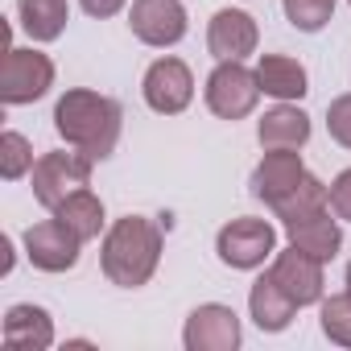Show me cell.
I'll return each instance as SVG.
<instances>
[{
    "mask_svg": "<svg viewBox=\"0 0 351 351\" xmlns=\"http://www.w3.org/2000/svg\"><path fill=\"white\" fill-rule=\"evenodd\" d=\"M215 252H219V261H223L228 269H240V273L261 269V265L277 252V228H273L269 219L240 215V219H232V223L219 228Z\"/></svg>",
    "mask_w": 351,
    "mask_h": 351,
    "instance_id": "5",
    "label": "cell"
},
{
    "mask_svg": "<svg viewBox=\"0 0 351 351\" xmlns=\"http://www.w3.org/2000/svg\"><path fill=\"white\" fill-rule=\"evenodd\" d=\"M91 157L79 153V149H54V153H42L34 173H29V182H34V199L54 211L58 203H66L75 191H87L91 186Z\"/></svg>",
    "mask_w": 351,
    "mask_h": 351,
    "instance_id": "3",
    "label": "cell"
},
{
    "mask_svg": "<svg viewBox=\"0 0 351 351\" xmlns=\"http://www.w3.org/2000/svg\"><path fill=\"white\" fill-rule=\"evenodd\" d=\"M347 5H351V0H347Z\"/></svg>",
    "mask_w": 351,
    "mask_h": 351,
    "instance_id": "29",
    "label": "cell"
},
{
    "mask_svg": "<svg viewBox=\"0 0 351 351\" xmlns=\"http://www.w3.org/2000/svg\"><path fill=\"white\" fill-rule=\"evenodd\" d=\"M141 95L157 116H178L195 99V75H191V66L182 58L165 54V58L149 62V71L141 79Z\"/></svg>",
    "mask_w": 351,
    "mask_h": 351,
    "instance_id": "7",
    "label": "cell"
},
{
    "mask_svg": "<svg viewBox=\"0 0 351 351\" xmlns=\"http://www.w3.org/2000/svg\"><path fill=\"white\" fill-rule=\"evenodd\" d=\"M281 228H285V236H289L293 248H302L306 256H314L322 265H330L339 256V248H343V228H339V215L330 207H318L310 215H298V219H289Z\"/></svg>",
    "mask_w": 351,
    "mask_h": 351,
    "instance_id": "14",
    "label": "cell"
},
{
    "mask_svg": "<svg viewBox=\"0 0 351 351\" xmlns=\"http://www.w3.org/2000/svg\"><path fill=\"white\" fill-rule=\"evenodd\" d=\"M318 207H330V186H326V182H318L314 173H306L302 186H298L285 203H277V207H273V215H277L281 223H289V219L310 215V211H318Z\"/></svg>",
    "mask_w": 351,
    "mask_h": 351,
    "instance_id": "21",
    "label": "cell"
},
{
    "mask_svg": "<svg viewBox=\"0 0 351 351\" xmlns=\"http://www.w3.org/2000/svg\"><path fill=\"white\" fill-rule=\"evenodd\" d=\"M34 145H29V136H21V132H0V178L5 182H21L25 173H34Z\"/></svg>",
    "mask_w": 351,
    "mask_h": 351,
    "instance_id": "23",
    "label": "cell"
},
{
    "mask_svg": "<svg viewBox=\"0 0 351 351\" xmlns=\"http://www.w3.org/2000/svg\"><path fill=\"white\" fill-rule=\"evenodd\" d=\"M347 293H351V261H347Z\"/></svg>",
    "mask_w": 351,
    "mask_h": 351,
    "instance_id": "28",
    "label": "cell"
},
{
    "mask_svg": "<svg viewBox=\"0 0 351 351\" xmlns=\"http://www.w3.org/2000/svg\"><path fill=\"white\" fill-rule=\"evenodd\" d=\"M269 273H273V281L298 302V310L302 306H318L322 298H326V277H322V261H314V256H306L302 248H285V252H273V265H269Z\"/></svg>",
    "mask_w": 351,
    "mask_h": 351,
    "instance_id": "12",
    "label": "cell"
},
{
    "mask_svg": "<svg viewBox=\"0 0 351 351\" xmlns=\"http://www.w3.org/2000/svg\"><path fill=\"white\" fill-rule=\"evenodd\" d=\"M0 339H5V347H13V351H46V347H54V318H50L46 306L17 302L5 314Z\"/></svg>",
    "mask_w": 351,
    "mask_h": 351,
    "instance_id": "15",
    "label": "cell"
},
{
    "mask_svg": "<svg viewBox=\"0 0 351 351\" xmlns=\"http://www.w3.org/2000/svg\"><path fill=\"white\" fill-rule=\"evenodd\" d=\"M50 215H58L83 244H87V240H99V232H104V223H108V219H104V199L91 195V191H75V195H71L66 203H58Z\"/></svg>",
    "mask_w": 351,
    "mask_h": 351,
    "instance_id": "20",
    "label": "cell"
},
{
    "mask_svg": "<svg viewBox=\"0 0 351 351\" xmlns=\"http://www.w3.org/2000/svg\"><path fill=\"white\" fill-rule=\"evenodd\" d=\"M128 29L136 42L153 50H169L186 38V5L182 0H132Z\"/></svg>",
    "mask_w": 351,
    "mask_h": 351,
    "instance_id": "8",
    "label": "cell"
},
{
    "mask_svg": "<svg viewBox=\"0 0 351 351\" xmlns=\"http://www.w3.org/2000/svg\"><path fill=\"white\" fill-rule=\"evenodd\" d=\"M261 46V29L256 17H248L244 9H219L207 25V50L215 62H244L248 54H256Z\"/></svg>",
    "mask_w": 351,
    "mask_h": 351,
    "instance_id": "13",
    "label": "cell"
},
{
    "mask_svg": "<svg viewBox=\"0 0 351 351\" xmlns=\"http://www.w3.org/2000/svg\"><path fill=\"white\" fill-rule=\"evenodd\" d=\"M330 211H335L343 223H351V169H343L339 178L330 182Z\"/></svg>",
    "mask_w": 351,
    "mask_h": 351,
    "instance_id": "26",
    "label": "cell"
},
{
    "mask_svg": "<svg viewBox=\"0 0 351 351\" xmlns=\"http://www.w3.org/2000/svg\"><path fill=\"white\" fill-rule=\"evenodd\" d=\"M21 240H25V256H29V265L42 269V273H66V269L79 265V252H83V240H79L58 215L34 223Z\"/></svg>",
    "mask_w": 351,
    "mask_h": 351,
    "instance_id": "9",
    "label": "cell"
},
{
    "mask_svg": "<svg viewBox=\"0 0 351 351\" xmlns=\"http://www.w3.org/2000/svg\"><path fill=\"white\" fill-rule=\"evenodd\" d=\"M318 326L335 347H351V293H330L318 302Z\"/></svg>",
    "mask_w": 351,
    "mask_h": 351,
    "instance_id": "22",
    "label": "cell"
},
{
    "mask_svg": "<svg viewBox=\"0 0 351 351\" xmlns=\"http://www.w3.org/2000/svg\"><path fill=\"white\" fill-rule=\"evenodd\" d=\"M248 314H252V322H256L265 335H277V330H285V326L293 322L298 302L273 281V273H265V277H256L252 289H248Z\"/></svg>",
    "mask_w": 351,
    "mask_h": 351,
    "instance_id": "17",
    "label": "cell"
},
{
    "mask_svg": "<svg viewBox=\"0 0 351 351\" xmlns=\"http://www.w3.org/2000/svg\"><path fill=\"white\" fill-rule=\"evenodd\" d=\"M261 83H256V71H248L244 62H219L211 75H207V87H203V99L207 108L219 116V120H244L252 116V108L261 104Z\"/></svg>",
    "mask_w": 351,
    "mask_h": 351,
    "instance_id": "6",
    "label": "cell"
},
{
    "mask_svg": "<svg viewBox=\"0 0 351 351\" xmlns=\"http://www.w3.org/2000/svg\"><path fill=\"white\" fill-rule=\"evenodd\" d=\"M244 339L240 330V318L232 306L223 302H203L191 310L186 326H182V343L186 351H236Z\"/></svg>",
    "mask_w": 351,
    "mask_h": 351,
    "instance_id": "10",
    "label": "cell"
},
{
    "mask_svg": "<svg viewBox=\"0 0 351 351\" xmlns=\"http://www.w3.org/2000/svg\"><path fill=\"white\" fill-rule=\"evenodd\" d=\"M335 5L339 0H281V9H285V21L302 34H318L330 25L335 17Z\"/></svg>",
    "mask_w": 351,
    "mask_h": 351,
    "instance_id": "24",
    "label": "cell"
},
{
    "mask_svg": "<svg viewBox=\"0 0 351 351\" xmlns=\"http://www.w3.org/2000/svg\"><path fill=\"white\" fill-rule=\"evenodd\" d=\"M54 128L71 149L87 153L91 161H104V157L116 153L124 112L112 95H99L91 87H71L54 104Z\"/></svg>",
    "mask_w": 351,
    "mask_h": 351,
    "instance_id": "1",
    "label": "cell"
},
{
    "mask_svg": "<svg viewBox=\"0 0 351 351\" xmlns=\"http://www.w3.org/2000/svg\"><path fill=\"white\" fill-rule=\"evenodd\" d=\"M256 83L265 95H273L277 104H293L310 91V75L298 58L289 54H261L256 58Z\"/></svg>",
    "mask_w": 351,
    "mask_h": 351,
    "instance_id": "16",
    "label": "cell"
},
{
    "mask_svg": "<svg viewBox=\"0 0 351 351\" xmlns=\"http://www.w3.org/2000/svg\"><path fill=\"white\" fill-rule=\"evenodd\" d=\"M306 173L310 169H306V161H302L298 149H265L261 165L252 169V199H261L273 211L277 203H285L302 186Z\"/></svg>",
    "mask_w": 351,
    "mask_h": 351,
    "instance_id": "11",
    "label": "cell"
},
{
    "mask_svg": "<svg viewBox=\"0 0 351 351\" xmlns=\"http://www.w3.org/2000/svg\"><path fill=\"white\" fill-rule=\"evenodd\" d=\"M161 265V228L145 215H124L104 232L99 269L120 289H141Z\"/></svg>",
    "mask_w": 351,
    "mask_h": 351,
    "instance_id": "2",
    "label": "cell"
},
{
    "mask_svg": "<svg viewBox=\"0 0 351 351\" xmlns=\"http://www.w3.org/2000/svg\"><path fill=\"white\" fill-rule=\"evenodd\" d=\"M50 87H54L50 54L34 46H9L5 66H0V99L9 108H21V104H38L42 95H50Z\"/></svg>",
    "mask_w": 351,
    "mask_h": 351,
    "instance_id": "4",
    "label": "cell"
},
{
    "mask_svg": "<svg viewBox=\"0 0 351 351\" xmlns=\"http://www.w3.org/2000/svg\"><path fill=\"white\" fill-rule=\"evenodd\" d=\"M261 149H302L310 141V116L298 104H277L256 124Z\"/></svg>",
    "mask_w": 351,
    "mask_h": 351,
    "instance_id": "18",
    "label": "cell"
},
{
    "mask_svg": "<svg viewBox=\"0 0 351 351\" xmlns=\"http://www.w3.org/2000/svg\"><path fill=\"white\" fill-rule=\"evenodd\" d=\"M17 17L34 42H58L71 21V5L66 0H17Z\"/></svg>",
    "mask_w": 351,
    "mask_h": 351,
    "instance_id": "19",
    "label": "cell"
},
{
    "mask_svg": "<svg viewBox=\"0 0 351 351\" xmlns=\"http://www.w3.org/2000/svg\"><path fill=\"white\" fill-rule=\"evenodd\" d=\"M79 5H83V13H87V17L108 21V17H116V13L128 5V0H79Z\"/></svg>",
    "mask_w": 351,
    "mask_h": 351,
    "instance_id": "27",
    "label": "cell"
},
{
    "mask_svg": "<svg viewBox=\"0 0 351 351\" xmlns=\"http://www.w3.org/2000/svg\"><path fill=\"white\" fill-rule=\"evenodd\" d=\"M326 132L335 145L351 149V91H343L326 104Z\"/></svg>",
    "mask_w": 351,
    "mask_h": 351,
    "instance_id": "25",
    "label": "cell"
}]
</instances>
